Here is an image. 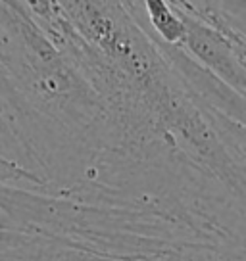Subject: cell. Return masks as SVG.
<instances>
[{"mask_svg": "<svg viewBox=\"0 0 246 261\" xmlns=\"http://www.w3.org/2000/svg\"><path fill=\"white\" fill-rule=\"evenodd\" d=\"M0 67L25 108L71 158L79 173L77 202L104 204L121 179L127 158L104 102L52 44L27 2H0Z\"/></svg>", "mask_w": 246, "mask_h": 261, "instance_id": "1", "label": "cell"}, {"mask_svg": "<svg viewBox=\"0 0 246 261\" xmlns=\"http://www.w3.org/2000/svg\"><path fill=\"white\" fill-rule=\"evenodd\" d=\"M183 21L179 46L190 60L244 96L246 2L171 0Z\"/></svg>", "mask_w": 246, "mask_h": 261, "instance_id": "3", "label": "cell"}, {"mask_svg": "<svg viewBox=\"0 0 246 261\" xmlns=\"http://www.w3.org/2000/svg\"><path fill=\"white\" fill-rule=\"evenodd\" d=\"M0 261H246V246L139 232L87 237L0 232Z\"/></svg>", "mask_w": 246, "mask_h": 261, "instance_id": "2", "label": "cell"}]
</instances>
